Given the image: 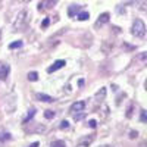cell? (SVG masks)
<instances>
[{"label": "cell", "mask_w": 147, "mask_h": 147, "mask_svg": "<svg viewBox=\"0 0 147 147\" xmlns=\"http://www.w3.org/2000/svg\"><path fill=\"white\" fill-rule=\"evenodd\" d=\"M131 34L134 37H138V38H141V37L146 35V25L144 22L141 19H136L132 24V28H131Z\"/></svg>", "instance_id": "obj_1"}, {"label": "cell", "mask_w": 147, "mask_h": 147, "mask_svg": "<svg viewBox=\"0 0 147 147\" xmlns=\"http://www.w3.org/2000/svg\"><path fill=\"white\" fill-rule=\"evenodd\" d=\"M28 16V12L27 10H22V12H19V15L16 16V19H15V22H13V28L18 31L19 28H22L24 27V21H25V18Z\"/></svg>", "instance_id": "obj_2"}, {"label": "cell", "mask_w": 147, "mask_h": 147, "mask_svg": "<svg viewBox=\"0 0 147 147\" xmlns=\"http://www.w3.org/2000/svg\"><path fill=\"white\" fill-rule=\"evenodd\" d=\"M57 3V0H41L38 5V10H46V9H52Z\"/></svg>", "instance_id": "obj_3"}, {"label": "cell", "mask_w": 147, "mask_h": 147, "mask_svg": "<svg viewBox=\"0 0 147 147\" xmlns=\"http://www.w3.org/2000/svg\"><path fill=\"white\" fill-rule=\"evenodd\" d=\"M84 109H85V102L80 100V102H75L72 106H71V113H80V112H84Z\"/></svg>", "instance_id": "obj_4"}, {"label": "cell", "mask_w": 147, "mask_h": 147, "mask_svg": "<svg viewBox=\"0 0 147 147\" xmlns=\"http://www.w3.org/2000/svg\"><path fill=\"white\" fill-rule=\"evenodd\" d=\"M109 18H110V15L107 13V12H105V13H102V15L99 16V19L96 21L94 27H96V28H100L102 25H105V24H107V22H109Z\"/></svg>", "instance_id": "obj_5"}, {"label": "cell", "mask_w": 147, "mask_h": 147, "mask_svg": "<svg viewBox=\"0 0 147 147\" xmlns=\"http://www.w3.org/2000/svg\"><path fill=\"white\" fill-rule=\"evenodd\" d=\"M93 140H94L93 136H85V137H82V138L77 143L75 147H90V144L93 143Z\"/></svg>", "instance_id": "obj_6"}, {"label": "cell", "mask_w": 147, "mask_h": 147, "mask_svg": "<svg viewBox=\"0 0 147 147\" xmlns=\"http://www.w3.org/2000/svg\"><path fill=\"white\" fill-rule=\"evenodd\" d=\"M9 71H10L9 65H6V63H2V62H0V81H5V80L7 78V75H9Z\"/></svg>", "instance_id": "obj_7"}, {"label": "cell", "mask_w": 147, "mask_h": 147, "mask_svg": "<svg viewBox=\"0 0 147 147\" xmlns=\"http://www.w3.org/2000/svg\"><path fill=\"white\" fill-rule=\"evenodd\" d=\"M65 65H66L65 60H56V62H55L52 66H49V68H47V72H49V74H52V72H55V71H57V69H60V68H63Z\"/></svg>", "instance_id": "obj_8"}, {"label": "cell", "mask_w": 147, "mask_h": 147, "mask_svg": "<svg viewBox=\"0 0 147 147\" xmlns=\"http://www.w3.org/2000/svg\"><path fill=\"white\" fill-rule=\"evenodd\" d=\"M35 97H37V100L46 102V103H53V102H55V99H53L52 96H47V94H43V93H37Z\"/></svg>", "instance_id": "obj_9"}, {"label": "cell", "mask_w": 147, "mask_h": 147, "mask_svg": "<svg viewBox=\"0 0 147 147\" xmlns=\"http://www.w3.org/2000/svg\"><path fill=\"white\" fill-rule=\"evenodd\" d=\"M105 97H106V88L103 87V88H100L99 91L96 93V96H94V100H96L97 103H102V102L105 100Z\"/></svg>", "instance_id": "obj_10"}, {"label": "cell", "mask_w": 147, "mask_h": 147, "mask_svg": "<svg viewBox=\"0 0 147 147\" xmlns=\"http://www.w3.org/2000/svg\"><path fill=\"white\" fill-rule=\"evenodd\" d=\"M134 62H138L141 65H147V52H143V53H138L134 59Z\"/></svg>", "instance_id": "obj_11"}, {"label": "cell", "mask_w": 147, "mask_h": 147, "mask_svg": "<svg viewBox=\"0 0 147 147\" xmlns=\"http://www.w3.org/2000/svg\"><path fill=\"white\" fill-rule=\"evenodd\" d=\"M80 6L78 5H72V6H69V9H68V15H69V18H77V15L80 13Z\"/></svg>", "instance_id": "obj_12"}, {"label": "cell", "mask_w": 147, "mask_h": 147, "mask_svg": "<svg viewBox=\"0 0 147 147\" xmlns=\"http://www.w3.org/2000/svg\"><path fill=\"white\" fill-rule=\"evenodd\" d=\"M34 115H35V109H32V107H31V109L28 110V115H27L25 118H24V124H28V122L32 119V116H34Z\"/></svg>", "instance_id": "obj_13"}, {"label": "cell", "mask_w": 147, "mask_h": 147, "mask_svg": "<svg viewBox=\"0 0 147 147\" xmlns=\"http://www.w3.org/2000/svg\"><path fill=\"white\" fill-rule=\"evenodd\" d=\"M12 138V136H10V134L9 132H0V143H5V141H9Z\"/></svg>", "instance_id": "obj_14"}, {"label": "cell", "mask_w": 147, "mask_h": 147, "mask_svg": "<svg viewBox=\"0 0 147 147\" xmlns=\"http://www.w3.org/2000/svg\"><path fill=\"white\" fill-rule=\"evenodd\" d=\"M88 18H90L88 12H80V13L77 15V19H78V21H87Z\"/></svg>", "instance_id": "obj_15"}, {"label": "cell", "mask_w": 147, "mask_h": 147, "mask_svg": "<svg viewBox=\"0 0 147 147\" xmlns=\"http://www.w3.org/2000/svg\"><path fill=\"white\" fill-rule=\"evenodd\" d=\"M22 44H24L22 41H13V43L9 44V49H10V50H13V49H21Z\"/></svg>", "instance_id": "obj_16"}, {"label": "cell", "mask_w": 147, "mask_h": 147, "mask_svg": "<svg viewBox=\"0 0 147 147\" xmlns=\"http://www.w3.org/2000/svg\"><path fill=\"white\" fill-rule=\"evenodd\" d=\"M50 147H66L63 141H60V140H56V141H52L50 143Z\"/></svg>", "instance_id": "obj_17"}, {"label": "cell", "mask_w": 147, "mask_h": 147, "mask_svg": "<svg viewBox=\"0 0 147 147\" xmlns=\"http://www.w3.org/2000/svg\"><path fill=\"white\" fill-rule=\"evenodd\" d=\"M44 118L46 119H53L55 118V110H46V112H44Z\"/></svg>", "instance_id": "obj_18"}, {"label": "cell", "mask_w": 147, "mask_h": 147, "mask_svg": "<svg viewBox=\"0 0 147 147\" xmlns=\"http://www.w3.org/2000/svg\"><path fill=\"white\" fill-rule=\"evenodd\" d=\"M28 80H30V81H37V80H38V74L34 72V71L30 72V74H28Z\"/></svg>", "instance_id": "obj_19"}, {"label": "cell", "mask_w": 147, "mask_h": 147, "mask_svg": "<svg viewBox=\"0 0 147 147\" xmlns=\"http://www.w3.org/2000/svg\"><path fill=\"white\" fill-rule=\"evenodd\" d=\"M140 121H141V122H147V112H146V110H141Z\"/></svg>", "instance_id": "obj_20"}, {"label": "cell", "mask_w": 147, "mask_h": 147, "mask_svg": "<svg viewBox=\"0 0 147 147\" xmlns=\"http://www.w3.org/2000/svg\"><path fill=\"white\" fill-rule=\"evenodd\" d=\"M59 127L62 128V129H66V128H69V122H68V121H62Z\"/></svg>", "instance_id": "obj_21"}, {"label": "cell", "mask_w": 147, "mask_h": 147, "mask_svg": "<svg viewBox=\"0 0 147 147\" xmlns=\"http://www.w3.org/2000/svg\"><path fill=\"white\" fill-rule=\"evenodd\" d=\"M49 25H50V19H49V18H46V19L41 22V27H43V28H47Z\"/></svg>", "instance_id": "obj_22"}, {"label": "cell", "mask_w": 147, "mask_h": 147, "mask_svg": "<svg viewBox=\"0 0 147 147\" xmlns=\"http://www.w3.org/2000/svg\"><path fill=\"white\" fill-rule=\"evenodd\" d=\"M88 127H90V128H96V127H97V122H96L94 119L88 121Z\"/></svg>", "instance_id": "obj_23"}, {"label": "cell", "mask_w": 147, "mask_h": 147, "mask_svg": "<svg viewBox=\"0 0 147 147\" xmlns=\"http://www.w3.org/2000/svg\"><path fill=\"white\" fill-rule=\"evenodd\" d=\"M137 136H138L137 131H131L129 132V138H137Z\"/></svg>", "instance_id": "obj_24"}, {"label": "cell", "mask_w": 147, "mask_h": 147, "mask_svg": "<svg viewBox=\"0 0 147 147\" xmlns=\"http://www.w3.org/2000/svg\"><path fill=\"white\" fill-rule=\"evenodd\" d=\"M131 115H132V106H129V107H128V112H127V118H129Z\"/></svg>", "instance_id": "obj_25"}, {"label": "cell", "mask_w": 147, "mask_h": 147, "mask_svg": "<svg viewBox=\"0 0 147 147\" xmlns=\"http://www.w3.org/2000/svg\"><path fill=\"white\" fill-rule=\"evenodd\" d=\"M38 146H40V144H38V141H37V143H32L30 147H38Z\"/></svg>", "instance_id": "obj_26"}, {"label": "cell", "mask_w": 147, "mask_h": 147, "mask_svg": "<svg viewBox=\"0 0 147 147\" xmlns=\"http://www.w3.org/2000/svg\"><path fill=\"white\" fill-rule=\"evenodd\" d=\"M78 84H80V87H81V85H84V80H80V81H78Z\"/></svg>", "instance_id": "obj_27"}, {"label": "cell", "mask_w": 147, "mask_h": 147, "mask_svg": "<svg viewBox=\"0 0 147 147\" xmlns=\"http://www.w3.org/2000/svg\"><path fill=\"white\" fill-rule=\"evenodd\" d=\"M18 2H22V3H27V2H31V0H18Z\"/></svg>", "instance_id": "obj_28"}, {"label": "cell", "mask_w": 147, "mask_h": 147, "mask_svg": "<svg viewBox=\"0 0 147 147\" xmlns=\"http://www.w3.org/2000/svg\"><path fill=\"white\" fill-rule=\"evenodd\" d=\"M144 87H146V90H147V80H146V82H144Z\"/></svg>", "instance_id": "obj_29"}, {"label": "cell", "mask_w": 147, "mask_h": 147, "mask_svg": "<svg viewBox=\"0 0 147 147\" xmlns=\"http://www.w3.org/2000/svg\"><path fill=\"white\" fill-rule=\"evenodd\" d=\"M100 147H109V146H100Z\"/></svg>", "instance_id": "obj_30"}, {"label": "cell", "mask_w": 147, "mask_h": 147, "mask_svg": "<svg viewBox=\"0 0 147 147\" xmlns=\"http://www.w3.org/2000/svg\"><path fill=\"white\" fill-rule=\"evenodd\" d=\"M0 37H2V32H0Z\"/></svg>", "instance_id": "obj_31"}, {"label": "cell", "mask_w": 147, "mask_h": 147, "mask_svg": "<svg viewBox=\"0 0 147 147\" xmlns=\"http://www.w3.org/2000/svg\"><path fill=\"white\" fill-rule=\"evenodd\" d=\"M0 3H2V0H0Z\"/></svg>", "instance_id": "obj_32"}]
</instances>
